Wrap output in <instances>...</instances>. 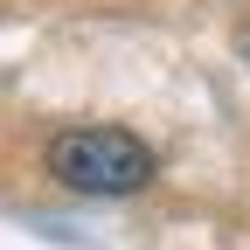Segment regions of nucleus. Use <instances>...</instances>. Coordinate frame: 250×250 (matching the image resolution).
<instances>
[{"mask_svg": "<svg viewBox=\"0 0 250 250\" xmlns=\"http://www.w3.org/2000/svg\"><path fill=\"white\" fill-rule=\"evenodd\" d=\"M49 174L77 195H132L153 181V146L125 125H77L49 146Z\"/></svg>", "mask_w": 250, "mask_h": 250, "instance_id": "obj_1", "label": "nucleus"}, {"mask_svg": "<svg viewBox=\"0 0 250 250\" xmlns=\"http://www.w3.org/2000/svg\"><path fill=\"white\" fill-rule=\"evenodd\" d=\"M243 56H250V28H243Z\"/></svg>", "mask_w": 250, "mask_h": 250, "instance_id": "obj_2", "label": "nucleus"}]
</instances>
